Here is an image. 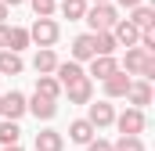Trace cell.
Segmentation results:
<instances>
[{"label":"cell","instance_id":"obj_13","mask_svg":"<svg viewBox=\"0 0 155 151\" xmlns=\"http://www.w3.org/2000/svg\"><path fill=\"white\" fill-rule=\"evenodd\" d=\"M101 83H105V97H108V101H116V97H126V86H130V76L123 72V69H116L112 76H105Z\"/></svg>","mask_w":155,"mask_h":151},{"label":"cell","instance_id":"obj_28","mask_svg":"<svg viewBox=\"0 0 155 151\" xmlns=\"http://www.w3.org/2000/svg\"><path fill=\"white\" fill-rule=\"evenodd\" d=\"M7 47V22H0V50Z\"/></svg>","mask_w":155,"mask_h":151},{"label":"cell","instance_id":"obj_5","mask_svg":"<svg viewBox=\"0 0 155 151\" xmlns=\"http://www.w3.org/2000/svg\"><path fill=\"white\" fill-rule=\"evenodd\" d=\"M87 119H90L94 130H108L116 122V108L108 101H87Z\"/></svg>","mask_w":155,"mask_h":151},{"label":"cell","instance_id":"obj_26","mask_svg":"<svg viewBox=\"0 0 155 151\" xmlns=\"http://www.w3.org/2000/svg\"><path fill=\"white\" fill-rule=\"evenodd\" d=\"M29 4H33L36 18H54V11H58V0H29Z\"/></svg>","mask_w":155,"mask_h":151},{"label":"cell","instance_id":"obj_25","mask_svg":"<svg viewBox=\"0 0 155 151\" xmlns=\"http://www.w3.org/2000/svg\"><path fill=\"white\" fill-rule=\"evenodd\" d=\"M112 151H148V148H144L141 137H134V133H119V140L112 144Z\"/></svg>","mask_w":155,"mask_h":151},{"label":"cell","instance_id":"obj_30","mask_svg":"<svg viewBox=\"0 0 155 151\" xmlns=\"http://www.w3.org/2000/svg\"><path fill=\"white\" fill-rule=\"evenodd\" d=\"M0 151H25V148H22V140H18V144H0Z\"/></svg>","mask_w":155,"mask_h":151},{"label":"cell","instance_id":"obj_27","mask_svg":"<svg viewBox=\"0 0 155 151\" xmlns=\"http://www.w3.org/2000/svg\"><path fill=\"white\" fill-rule=\"evenodd\" d=\"M83 148H87V151H112V140H105V137H97V133H94Z\"/></svg>","mask_w":155,"mask_h":151},{"label":"cell","instance_id":"obj_18","mask_svg":"<svg viewBox=\"0 0 155 151\" xmlns=\"http://www.w3.org/2000/svg\"><path fill=\"white\" fill-rule=\"evenodd\" d=\"M94 133H97V130L90 126V119H72V122H69V140H72V144H87Z\"/></svg>","mask_w":155,"mask_h":151},{"label":"cell","instance_id":"obj_33","mask_svg":"<svg viewBox=\"0 0 155 151\" xmlns=\"http://www.w3.org/2000/svg\"><path fill=\"white\" fill-rule=\"evenodd\" d=\"M0 112H4V94H0Z\"/></svg>","mask_w":155,"mask_h":151},{"label":"cell","instance_id":"obj_8","mask_svg":"<svg viewBox=\"0 0 155 151\" xmlns=\"http://www.w3.org/2000/svg\"><path fill=\"white\" fill-rule=\"evenodd\" d=\"M25 112H33L40 122H51V119L58 115V101H51V97H43V94H33V97H25Z\"/></svg>","mask_w":155,"mask_h":151},{"label":"cell","instance_id":"obj_20","mask_svg":"<svg viewBox=\"0 0 155 151\" xmlns=\"http://www.w3.org/2000/svg\"><path fill=\"white\" fill-rule=\"evenodd\" d=\"M87 4H90V0H58V11H61V18H69V22H83Z\"/></svg>","mask_w":155,"mask_h":151},{"label":"cell","instance_id":"obj_4","mask_svg":"<svg viewBox=\"0 0 155 151\" xmlns=\"http://www.w3.org/2000/svg\"><path fill=\"white\" fill-rule=\"evenodd\" d=\"M112 126H119V133H134V137H141L144 130H148V115H144V108H126L123 115H116V122Z\"/></svg>","mask_w":155,"mask_h":151},{"label":"cell","instance_id":"obj_24","mask_svg":"<svg viewBox=\"0 0 155 151\" xmlns=\"http://www.w3.org/2000/svg\"><path fill=\"white\" fill-rule=\"evenodd\" d=\"M94 47H97V54H116L119 43L112 36V29H105V33H94Z\"/></svg>","mask_w":155,"mask_h":151},{"label":"cell","instance_id":"obj_12","mask_svg":"<svg viewBox=\"0 0 155 151\" xmlns=\"http://www.w3.org/2000/svg\"><path fill=\"white\" fill-rule=\"evenodd\" d=\"M97 54V47H94V33H83V36L72 40V47H69V58L72 61H90Z\"/></svg>","mask_w":155,"mask_h":151},{"label":"cell","instance_id":"obj_1","mask_svg":"<svg viewBox=\"0 0 155 151\" xmlns=\"http://www.w3.org/2000/svg\"><path fill=\"white\" fill-rule=\"evenodd\" d=\"M126 76H141V79H155V54H148L144 47H126V58L119 65Z\"/></svg>","mask_w":155,"mask_h":151},{"label":"cell","instance_id":"obj_35","mask_svg":"<svg viewBox=\"0 0 155 151\" xmlns=\"http://www.w3.org/2000/svg\"><path fill=\"white\" fill-rule=\"evenodd\" d=\"M0 79H4V76H0Z\"/></svg>","mask_w":155,"mask_h":151},{"label":"cell","instance_id":"obj_23","mask_svg":"<svg viewBox=\"0 0 155 151\" xmlns=\"http://www.w3.org/2000/svg\"><path fill=\"white\" fill-rule=\"evenodd\" d=\"M18 140H22V130H18V122L0 115V144H18Z\"/></svg>","mask_w":155,"mask_h":151},{"label":"cell","instance_id":"obj_3","mask_svg":"<svg viewBox=\"0 0 155 151\" xmlns=\"http://www.w3.org/2000/svg\"><path fill=\"white\" fill-rule=\"evenodd\" d=\"M61 36V25L54 22V18H36L33 25H29V40L36 43V47H54Z\"/></svg>","mask_w":155,"mask_h":151},{"label":"cell","instance_id":"obj_22","mask_svg":"<svg viewBox=\"0 0 155 151\" xmlns=\"http://www.w3.org/2000/svg\"><path fill=\"white\" fill-rule=\"evenodd\" d=\"M36 94L51 97V101H61V83L54 76H36Z\"/></svg>","mask_w":155,"mask_h":151},{"label":"cell","instance_id":"obj_11","mask_svg":"<svg viewBox=\"0 0 155 151\" xmlns=\"http://www.w3.org/2000/svg\"><path fill=\"white\" fill-rule=\"evenodd\" d=\"M112 36H116L119 47H137V36H141V29L130 22V18H119L116 25H112Z\"/></svg>","mask_w":155,"mask_h":151},{"label":"cell","instance_id":"obj_31","mask_svg":"<svg viewBox=\"0 0 155 151\" xmlns=\"http://www.w3.org/2000/svg\"><path fill=\"white\" fill-rule=\"evenodd\" d=\"M7 14H11V7H7V4L0 0V22H7Z\"/></svg>","mask_w":155,"mask_h":151},{"label":"cell","instance_id":"obj_17","mask_svg":"<svg viewBox=\"0 0 155 151\" xmlns=\"http://www.w3.org/2000/svg\"><path fill=\"white\" fill-rule=\"evenodd\" d=\"M54 65H58L54 47H40L36 58H33V69H36V76H51V72H54Z\"/></svg>","mask_w":155,"mask_h":151},{"label":"cell","instance_id":"obj_15","mask_svg":"<svg viewBox=\"0 0 155 151\" xmlns=\"http://www.w3.org/2000/svg\"><path fill=\"white\" fill-rule=\"evenodd\" d=\"M33 148L36 151H65V137L58 130H40L33 137Z\"/></svg>","mask_w":155,"mask_h":151},{"label":"cell","instance_id":"obj_29","mask_svg":"<svg viewBox=\"0 0 155 151\" xmlns=\"http://www.w3.org/2000/svg\"><path fill=\"white\" fill-rule=\"evenodd\" d=\"M119 7H126V11H130V7H137V4H144V0H116Z\"/></svg>","mask_w":155,"mask_h":151},{"label":"cell","instance_id":"obj_16","mask_svg":"<svg viewBox=\"0 0 155 151\" xmlns=\"http://www.w3.org/2000/svg\"><path fill=\"white\" fill-rule=\"evenodd\" d=\"M22 69H25V61H22V54L18 50H0V76H22Z\"/></svg>","mask_w":155,"mask_h":151},{"label":"cell","instance_id":"obj_7","mask_svg":"<svg viewBox=\"0 0 155 151\" xmlns=\"http://www.w3.org/2000/svg\"><path fill=\"white\" fill-rule=\"evenodd\" d=\"M126 101L134 104V108H148L152 104V79H130V86H126Z\"/></svg>","mask_w":155,"mask_h":151},{"label":"cell","instance_id":"obj_9","mask_svg":"<svg viewBox=\"0 0 155 151\" xmlns=\"http://www.w3.org/2000/svg\"><path fill=\"white\" fill-rule=\"evenodd\" d=\"M54 79H58V83H61V86H69V83H76V79H83V61H72V58H69V61H58V65H54Z\"/></svg>","mask_w":155,"mask_h":151},{"label":"cell","instance_id":"obj_14","mask_svg":"<svg viewBox=\"0 0 155 151\" xmlns=\"http://www.w3.org/2000/svg\"><path fill=\"white\" fill-rule=\"evenodd\" d=\"M0 115L18 122V119L25 115V94H22V90H7V94H4V112Z\"/></svg>","mask_w":155,"mask_h":151},{"label":"cell","instance_id":"obj_34","mask_svg":"<svg viewBox=\"0 0 155 151\" xmlns=\"http://www.w3.org/2000/svg\"><path fill=\"white\" fill-rule=\"evenodd\" d=\"M90 4H105V0H90Z\"/></svg>","mask_w":155,"mask_h":151},{"label":"cell","instance_id":"obj_2","mask_svg":"<svg viewBox=\"0 0 155 151\" xmlns=\"http://www.w3.org/2000/svg\"><path fill=\"white\" fill-rule=\"evenodd\" d=\"M83 22L90 25V33H105V29H112V25L119 22V11H116L112 0H105V4H87Z\"/></svg>","mask_w":155,"mask_h":151},{"label":"cell","instance_id":"obj_21","mask_svg":"<svg viewBox=\"0 0 155 151\" xmlns=\"http://www.w3.org/2000/svg\"><path fill=\"white\" fill-rule=\"evenodd\" d=\"M130 22L137 29H155V11L148 4H137V7H130Z\"/></svg>","mask_w":155,"mask_h":151},{"label":"cell","instance_id":"obj_32","mask_svg":"<svg viewBox=\"0 0 155 151\" xmlns=\"http://www.w3.org/2000/svg\"><path fill=\"white\" fill-rule=\"evenodd\" d=\"M4 4H7V7H18V4H25V0H4Z\"/></svg>","mask_w":155,"mask_h":151},{"label":"cell","instance_id":"obj_6","mask_svg":"<svg viewBox=\"0 0 155 151\" xmlns=\"http://www.w3.org/2000/svg\"><path fill=\"white\" fill-rule=\"evenodd\" d=\"M61 94L69 97V104H87V101H94V79L83 76V79H76V83L61 86Z\"/></svg>","mask_w":155,"mask_h":151},{"label":"cell","instance_id":"obj_19","mask_svg":"<svg viewBox=\"0 0 155 151\" xmlns=\"http://www.w3.org/2000/svg\"><path fill=\"white\" fill-rule=\"evenodd\" d=\"M29 43H33V40H29V29H25V25H7V50H18V54H22Z\"/></svg>","mask_w":155,"mask_h":151},{"label":"cell","instance_id":"obj_10","mask_svg":"<svg viewBox=\"0 0 155 151\" xmlns=\"http://www.w3.org/2000/svg\"><path fill=\"white\" fill-rule=\"evenodd\" d=\"M119 69V61H116V54H94L90 58V69H87V76L90 79H105V76H112Z\"/></svg>","mask_w":155,"mask_h":151}]
</instances>
